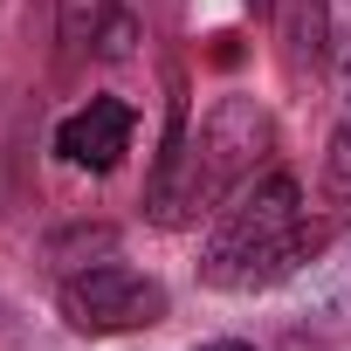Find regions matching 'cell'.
I'll return each mask as SVG.
<instances>
[{
    "mask_svg": "<svg viewBox=\"0 0 351 351\" xmlns=\"http://www.w3.org/2000/svg\"><path fill=\"white\" fill-rule=\"evenodd\" d=\"M310 248H317V228L303 221V186L289 172H262V180H248L221 207V221H214V234L200 248V276L214 289H234V296L241 289H269Z\"/></svg>",
    "mask_w": 351,
    "mask_h": 351,
    "instance_id": "cell-1",
    "label": "cell"
},
{
    "mask_svg": "<svg viewBox=\"0 0 351 351\" xmlns=\"http://www.w3.org/2000/svg\"><path fill=\"white\" fill-rule=\"evenodd\" d=\"M262 145H269V117L255 97H221L200 124V138L180 152V165H172V180L152 193V214L165 228L180 221H200V214H221L262 165Z\"/></svg>",
    "mask_w": 351,
    "mask_h": 351,
    "instance_id": "cell-2",
    "label": "cell"
},
{
    "mask_svg": "<svg viewBox=\"0 0 351 351\" xmlns=\"http://www.w3.org/2000/svg\"><path fill=\"white\" fill-rule=\"evenodd\" d=\"M62 324L83 330V337H124V330H152L165 317V282L124 269V262H90V269H69L62 289Z\"/></svg>",
    "mask_w": 351,
    "mask_h": 351,
    "instance_id": "cell-3",
    "label": "cell"
},
{
    "mask_svg": "<svg viewBox=\"0 0 351 351\" xmlns=\"http://www.w3.org/2000/svg\"><path fill=\"white\" fill-rule=\"evenodd\" d=\"M56 152L83 172H110L124 152H131V110L117 97H90L83 110H69L56 124Z\"/></svg>",
    "mask_w": 351,
    "mask_h": 351,
    "instance_id": "cell-4",
    "label": "cell"
},
{
    "mask_svg": "<svg viewBox=\"0 0 351 351\" xmlns=\"http://www.w3.org/2000/svg\"><path fill=\"white\" fill-rule=\"evenodd\" d=\"M269 14L289 42V62H317L330 42V0H269Z\"/></svg>",
    "mask_w": 351,
    "mask_h": 351,
    "instance_id": "cell-5",
    "label": "cell"
},
{
    "mask_svg": "<svg viewBox=\"0 0 351 351\" xmlns=\"http://www.w3.org/2000/svg\"><path fill=\"white\" fill-rule=\"evenodd\" d=\"M324 193L337 207H351V124H337L330 145H324Z\"/></svg>",
    "mask_w": 351,
    "mask_h": 351,
    "instance_id": "cell-6",
    "label": "cell"
},
{
    "mask_svg": "<svg viewBox=\"0 0 351 351\" xmlns=\"http://www.w3.org/2000/svg\"><path fill=\"white\" fill-rule=\"evenodd\" d=\"M104 8H110V0H62V42H69V56H76V49L97 35Z\"/></svg>",
    "mask_w": 351,
    "mask_h": 351,
    "instance_id": "cell-7",
    "label": "cell"
},
{
    "mask_svg": "<svg viewBox=\"0 0 351 351\" xmlns=\"http://www.w3.org/2000/svg\"><path fill=\"white\" fill-rule=\"evenodd\" d=\"M330 76H337V97L351 104V35H337V42H330Z\"/></svg>",
    "mask_w": 351,
    "mask_h": 351,
    "instance_id": "cell-8",
    "label": "cell"
},
{
    "mask_svg": "<svg viewBox=\"0 0 351 351\" xmlns=\"http://www.w3.org/2000/svg\"><path fill=\"white\" fill-rule=\"evenodd\" d=\"M193 351H255V344H241V337H214V344H193Z\"/></svg>",
    "mask_w": 351,
    "mask_h": 351,
    "instance_id": "cell-9",
    "label": "cell"
},
{
    "mask_svg": "<svg viewBox=\"0 0 351 351\" xmlns=\"http://www.w3.org/2000/svg\"><path fill=\"white\" fill-rule=\"evenodd\" d=\"M248 8H255V14H269V0H248Z\"/></svg>",
    "mask_w": 351,
    "mask_h": 351,
    "instance_id": "cell-10",
    "label": "cell"
}]
</instances>
